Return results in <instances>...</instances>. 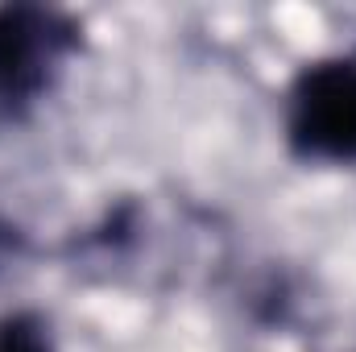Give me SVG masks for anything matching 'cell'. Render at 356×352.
<instances>
[{
	"label": "cell",
	"mask_w": 356,
	"mask_h": 352,
	"mask_svg": "<svg viewBox=\"0 0 356 352\" xmlns=\"http://www.w3.org/2000/svg\"><path fill=\"white\" fill-rule=\"evenodd\" d=\"M290 141L302 158H356V63L336 58L307 67L290 95Z\"/></svg>",
	"instance_id": "cell-1"
},
{
	"label": "cell",
	"mask_w": 356,
	"mask_h": 352,
	"mask_svg": "<svg viewBox=\"0 0 356 352\" xmlns=\"http://www.w3.org/2000/svg\"><path fill=\"white\" fill-rule=\"evenodd\" d=\"M71 29L42 8H0V104H25L50 83Z\"/></svg>",
	"instance_id": "cell-2"
},
{
	"label": "cell",
	"mask_w": 356,
	"mask_h": 352,
	"mask_svg": "<svg viewBox=\"0 0 356 352\" xmlns=\"http://www.w3.org/2000/svg\"><path fill=\"white\" fill-rule=\"evenodd\" d=\"M0 352H54L50 332L38 315H4L0 319Z\"/></svg>",
	"instance_id": "cell-3"
}]
</instances>
